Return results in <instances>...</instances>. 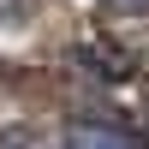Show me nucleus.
I'll return each mask as SVG.
<instances>
[{"label":"nucleus","instance_id":"1","mask_svg":"<svg viewBox=\"0 0 149 149\" xmlns=\"http://www.w3.org/2000/svg\"><path fill=\"white\" fill-rule=\"evenodd\" d=\"M60 149H137L125 125H107V119H72L60 131Z\"/></svg>","mask_w":149,"mask_h":149},{"label":"nucleus","instance_id":"2","mask_svg":"<svg viewBox=\"0 0 149 149\" xmlns=\"http://www.w3.org/2000/svg\"><path fill=\"white\" fill-rule=\"evenodd\" d=\"M102 6H113V12H149V0H102Z\"/></svg>","mask_w":149,"mask_h":149}]
</instances>
